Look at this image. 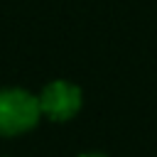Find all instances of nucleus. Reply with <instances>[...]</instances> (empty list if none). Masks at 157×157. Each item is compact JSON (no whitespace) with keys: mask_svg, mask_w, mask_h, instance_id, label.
<instances>
[{"mask_svg":"<svg viewBox=\"0 0 157 157\" xmlns=\"http://www.w3.org/2000/svg\"><path fill=\"white\" fill-rule=\"evenodd\" d=\"M39 101L34 93L20 86L0 88V135L17 137L29 132L39 123Z\"/></svg>","mask_w":157,"mask_h":157,"instance_id":"obj_1","label":"nucleus"},{"mask_svg":"<svg viewBox=\"0 0 157 157\" xmlns=\"http://www.w3.org/2000/svg\"><path fill=\"white\" fill-rule=\"evenodd\" d=\"M78 157H105V155H98V152H86V155H78Z\"/></svg>","mask_w":157,"mask_h":157,"instance_id":"obj_3","label":"nucleus"},{"mask_svg":"<svg viewBox=\"0 0 157 157\" xmlns=\"http://www.w3.org/2000/svg\"><path fill=\"white\" fill-rule=\"evenodd\" d=\"M37 101H39L42 115H47L54 123H66L81 110L83 93L78 83L66 81V78H54L39 91Z\"/></svg>","mask_w":157,"mask_h":157,"instance_id":"obj_2","label":"nucleus"}]
</instances>
